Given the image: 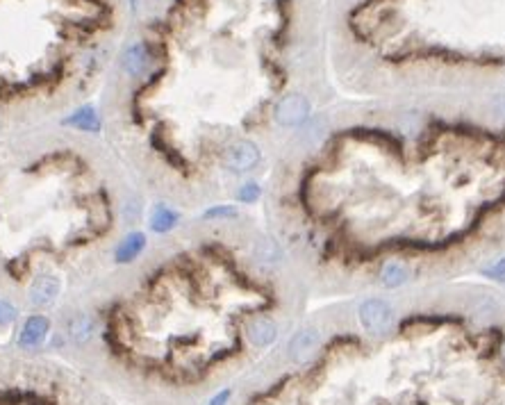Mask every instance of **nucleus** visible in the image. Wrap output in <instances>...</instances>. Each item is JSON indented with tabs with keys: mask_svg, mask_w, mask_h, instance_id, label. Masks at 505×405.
Segmentation results:
<instances>
[{
	"mask_svg": "<svg viewBox=\"0 0 505 405\" xmlns=\"http://www.w3.org/2000/svg\"><path fill=\"white\" fill-rule=\"evenodd\" d=\"M91 333H94V321H91L89 315H78L71 319L69 335L76 344H85L87 339H91Z\"/></svg>",
	"mask_w": 505,
	"mask_h": 405,
	"instance_id": "ddd939ff",
	"label": "nucleus"
},
{
	"mask_svg": "<svg viewBox=\"0 0 505 405\" xmlns=\"http://www.w3.org/2000/svg\"><path fill=\"white\" fill-rule=\"evenodd\" d=\"M360 324L371 337H387L394 328V308L382 298H369L364 301L357 310Z\"/></svg>",
	"mask_w": 505,
	"mask_h": 405,
	"instance_id": "f257e3e1",
	"label": "nucleus"
},
{
	"mask_svg": "<svg viewBox=\"0 0 505 405\" xmlns=\"http://www.w3.org/2000/svg\"><path fill=\"white\" fill-rule=\"evenodd\" d=\"M67 125H73V128H78V130H85V132H98L100 130V118L96 114V109L82 107L73 116L67 118Z\"/></svg>",
	"mask_w": 505,
	"mask_h": 405,
	"instance_id": "f8f14e48",
	"label": "nucleus"
},
{
	"mask_svg": "<svg viewBox=\"0 0 505 405\" xmlns=\"http://www.w3.org/2000/svg\"><path fill=\"white\" fill-rule=\"evenodd\" d=\"M485 275H490V278H505V257L503 260H499L494 266H490V269H485Z\"/></svg>",
	"mask_w": 505,
	"mask_h": 405,
	"instance_id": "a211bd4d",
	"label": "nucleus"
},
{
	"mask_svg": "<svg viewBox=\"0 0 505 405\" xmlns=\"http://www.w3.org/2000/svg\"><path fill=\"white\" fill-rule=\"evenodd\" d=\"M203 219L207 221H214V219H237V210L233 205H214V207H209Z\"/></svg>",
	"mask_w": 505,
	"mask_h": 405,
	"instance_id": "dca6fc26",
	"label": "nucleus"
},
{
	"mask_svg": "<svg viewBox=\"0 0 505 405\" xmlns=\"http://www.w3.org/2000/svg\"><path fill=\"white\" fill-rule=\"evenodd\" d=\"M246 337L255 348H269L278 339V326L271 317H251L246 321Z\"/></svg>",
	"mask_w": 505,
	"mask_h": 405,
	"instance_id": "423d86ee",
	"label": "nucleus"
},
{
	"mask_svg": "<svg viewBox=\"0 0 505 405\" xmlns=\"http://www.w3.org/2000/svg\"><path fill=\"white\" fill-rule=\"evenodd\" d=\"M408 280H410V266L408 264H403L399 260H392V262H387L382 266V271H380V284H382V287L399 289Z\"/></svg>",
	"mask_w": 505,
	"mask_h": 405,
	"instance_id": "9d476101",
	"label": "nucleus"
},
{
	"mask_svg": "<svg viewBox=\"0 0 505 405\" xmlns=\"http://www.w3.org/2000/svg\"><path fill=\"white\" fill-rule=\"evenodd\" d=\"M275 123L282 128H298L310 118V100L300 94H289L280 98L273 107Z\"/></svg>",
	"mask_w": 505,
	"mask_h": 405,
	"instance_id": "f03ea898",
	"label": "nucleus"
},
{
	"mask_svg": "<svg viewBox=\"0 0 505 405\" xmlns=\"http://www.w3.org/2000/svg\"><path fill=\"white\" fill-rule=\"evenodd\" d=\"M255 257L260 262H278L280 260V246H278V242H275V239H271V237H264V239H260V242L255 244Z\"/></svg>",
	"mask_w": 505,
	"mask_h": 405,
	"instance_id": "4468645a",
	"label": "nucleus"
},
{
	"mask_svg": "<svg viewBox=\"0 0 505 405\" xmlns=\"http://www.w3.org/2000/svg\"><path fill=\"white\" fill-rule=\"evenodd\" d=\"M62 291V278L55 273L48 275H36V278L30 280V287H27V301L30 306L36 308H50L55 306Z\"/></svg>",
	"mask_w": 505,
	"mask_h": 405,
	"instance_id": "39448f33",
	"label": "nucleus"
},
{
	"mask_svg": "<svg viewBox=\"0 0 505 405\" xmlns=\"http://www.w3.org/2000/svg\"><path fill=\"white\" fill-rule=\"evenodd\" d=\"M503 357H505V351H503Z\"/></svg>",
	"mask_w": 505,
	"mask_h": 405,
	"instance_id": "aec40b11",
	"label": "nucleus"
},
{
	"mask_svg": "<svg viewBox=\"0 0 505 405\" xmlns=\"http://www.w3.org/2000/svg\"><path fill=\"white\" fill-rule=\"evenodd\" d=\"M146 248V235L144 233H130L123 237V242L116 246V262L118 264H130L144 253Z\"/></svg>",
	"mask_w": 505,
	"mask_h": 405,
	"instance_id": "1a4fd4ad",
	"label": "nucleus"
},
{
	"mask_svg": "<svg viewBox=\"0 0 505 405\" xmlns=\"http://www.w3.org/2000/svg\"><path fill=\"white\" fill-rule=\"evenodd\" d=\"M123 71L127 76L132 78H141L146 69H148L151 64V55H148V48H146L144 43H132L127 46L125 53H123Z\"/></svg>",
	"mask_w": 505,
	"mask_h": 405,
	"instance_id": "6e6552de",
	"label": "nucleus"
},
{
	"mask_svg": "<svg viewBox=\"0 0 505 405\" xmlns=\"http://www.w3.org/2000/svg\"><path fill=\"white\" fill-rule=\"evenodd\" d=\"M262 160V153L257 149V144L242 139L235 142L233 146H228L223 153V167L230 173H249L253 171Z\"/></svg>",
	"mask_w": 505,
	"mask_h": 405,
	"instance_id": "7ed1b4c3",
	"label": "nucleus"
},
{
	"mask_svg": "<svg viewBox=\"0 0 505 405\" xmlns=\"http://www.w3.org/2000/svg\"><path fill=\"white\" fill-rule=\"evenodd\" d=\"M321 346V333L317 328H303L291 337L287 355L293 364H307L317 357Z\"/></svg>",
	"mask_w": 505,
	"mask_h": 405,
	"instance_id": "20e7f679",
	"label": "nucleus"
},
{
	"mask_svg": "<svg viewBox=\"0 0 505 405\" xmlns=\"http://www.w3.org/2000/svg\"><path fill=\"white\" fill-rule=\"evenodd\" d=\"M178 221H180V214L167 205H155L151 212V230H155V233L160 235L171 233V230L178 226Z\"/></svg>",
	"mask_w": 505,
	"mask_h": 405,
	"instance_id": "9b49d317",
	"label": "nucleus"
},
{
	"mask_svg": "<svg viewBox=\"0 0 505 405\" xmlns=\"http://www.w3.org/2000/svg\"><path fill=\"white\" fill-rule=\"evenodd\" d=\"M16 317H18V310L9 301L0 298V326L12 324V321H16Z\"/></svg>",
	"mask_w": 505,
	"mask_h": 405,
	"instance_id": "f3484780",
	"label": "nucleus"
},
{
	"mask_svg": "<svg viewBox=\"0 0 505 405\" xmlns=\"http://www.w3.org/2000/svg\"><path fill=\"white\" fill-rule=\"evenodd\" d=\"M262 194V189L257 182H246V185H242L240 189H237V200L240 202H255L257 198H260Z\"/></svg>",
	"mask_w": 505,
	"mask_h": 405,
	"instance_id": "2eb2a0df",
	"label": "nucleus"
},
{
	"mask_svg": "<svg viewBox=\"0 0 505 405\" xmlns=\"http://www.w3.org/2000/svg\"><path fill=\"white\" fill-rule=\"evenodd\" d=\"M48 330H50V321L41 315H34L25 321L21 337H18V344L23 348H39L43 344L46 335H48Z\"/></svg>",
	"mask_w": 505,
	"mask_h": 405,
	"instance_id": "0eeeda50",
	"label": "nucleus"
},
{
	"mask_svg": "<svg viewBox=\"0 0 505 405\" xmlns=\"http://www.w3.org/2000/svg\"><path fill=\"white\" fill-rule=\"evenodd\" d=\"M230 397H233V390H221L216 394V397L209 401L207 405H228V401H230Z\"/></svg>",
	"mask_w": 505,
	"mask_h": 405,
	"instance_id": "6ab92c4d",
	"label": "nucleus"
}]
</instances>
